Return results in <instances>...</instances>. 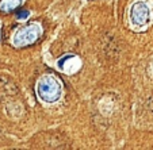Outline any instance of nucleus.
<instances>
[{
  "label": "nucleus",
  "mask_w": 153,
  "mask_h": 150,
  "mask_svg": "<svg viewBox=\"0 0 153 150\" xmlns=\"http://www.w3.org/2000/svg\"><path fill=\"white\" fill-rule=\"evenodd\" d=\"M43 34V29L39 23H30L26 26H22L14 33L11 39V44L14 47L22 49L34 45L39 41Z\"/></svg>",
  "instance_id": "nucleus-2"
},
{
  "label": "nucleus",
  "mask_w": 153,
  "mask_h": 150,
  "mask_svg": "<svg viewBox=\"0 0 153 150\" xmlns=\"http://www.w3.org/2000/svg\"><path fill=\"white\" fill-rule=\"evenodd\" d=\"M130 23L134 29H145L150 23V10L144 1H136L131 4L129 12Z\"/></svg>",
  "instance_id": "nucleus-3"
},
{
  "label": "nucleus",
  "mask_w": 153,
  "mask_h": 150,
  "mask_svg": "<svg viewBox=\"0 0 153 150\" xmlns=\"http://www.w3.org/2000/svg\"><path fill=\"white\" fill-rule=\"evenodd\" d=\"M29 15H30V12L27 11V10H20V11L16 12V19L18 20H25V19L29 18Z\"/></svg>",
  "instance_id": "nucleus-5"
},
{
  "label": "nucleus",
  "mask_w": 153,
  "mask_h": 150,
  "mask_svg": "<svg viewBox=\"0 0 153 150\" xmlns=\"http://www.w3.org/2000/svg\"><path fill=\"white\" fill-rule=\"evenodd\" d=\"M37 96L41 101H45L48 104H53L58 101L62 96V83L60 78L53 75H45L38 80L37 87Z\"/></svg>",
  "instance_id": "nucleus-1"
},
{
  "label": "nucleus",
  "mask_w": 153,
  "mask_h": 150,
  "mask_svg": "<svg viewBox=\"0 0 153 150\" xmlns=\"http://www.w3.org/2000/svg\"><path fill=\"white\" fill-rule=\"evenodd\" d=\"M25 0H0V12L3 14H11L16 11Z\"/></svg>",
  "instance_id": "nucleus-4"
}]
</instances>
